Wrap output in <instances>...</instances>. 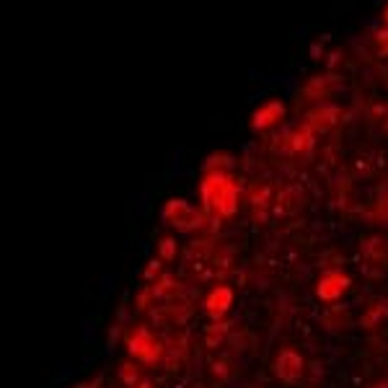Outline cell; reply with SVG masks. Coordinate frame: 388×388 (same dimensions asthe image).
<instances>
[{
    "mask_svg": "<svg viewBox=\"0 0 388 388\" xmlns=\"http://www.w3.org/2000/svg\"><path fill=\"white\" fill-rule=\"evenodd\" d=\"M164 218L168 225H174L179 231H192V228H200L204 223V218L194 207H189L182 200H174L164 207Z\"/></svg>",
    "mask_w": 388,
    "mask_h": 388,
    "instance_id": "7a4b0ae2",
    "label": "cell"
},
{
    "mask_svg": "<svg viewBox=\"0 0 388 388\" xmlns=\"http://www.w3.org/2000/svg\"><path fill=\"white\" fill-rule=\"evenodd\" d=\"M127 349H130L132 358H137L140 362H148V365H155L164 358V344L155 337H150L146 329H135L127 337Z\"/></svg>",
    "mask_w": 388,
    "mask_h": 388,
    "instance_id": "6da1fadb",
    "label": "cell"
},
{
    "mask_svg": "<svg viewBox=\"0 0 388 388\" xmlns=\"http://www.w3.org/2000/svg\"><path fill=\"white\" fill-rule=\"evenodd\" d=\"M274 376L285 383H295L303 376V358L292 349H282L277 362H274Z\"/></svg>",
    "mask_w": 388,
    "mask_h": 388,
    "instance_id": "277c9868",
    "label": "cell"
},
{
    "mask_svg": "<svg viewBox=\"0 0 388 388\" xmlns=\"http://www.w3.org/2000/svg\"><path fill=\"white\" fill-rule=\"evenodd\" d=\"M231 303H233L231 288H215V290L207 295V301H204V308H207V313H210V319L220 321L225 313H228Z\"/></svg>",
    "mask_w": 388,
    "mask_h": 388,
    "instance_id": "5b68a950",
    "label": "cell"
},
{
    "mask_svg": "<svg viewBox=\"0 0 388 388\" xmlns=\"http://www.w3.org/2000/svg\"><path fill=\"white\" fill-rule=\"evenodd\" d=\"M76 388H98V378L88 380V383H80V386H76Z\"/></svg>",
    "mask_w": 388,
    "mask_h": 388,
    "instance_id": "30bf717a",
    "label": "cell"
},
{
    "mask_svg": "<svg viewBox=\"0 0 388 388\" xmlns=\"http://www.w3.org/2000/svg\"><path fill=\"white\" fill-rule=\"evenodd\" d=\"M225 331V324H215V329L213 326H210V329H207V344H210V347H213V344H218V340H220V334H223Z\"/></svg>",
    "mask_w": 388,
    "mask_h": 388,
    "instance_id": "ba28073f",
    "label": "cell"
},
{
    "mask_svg": "<svg viewBox=\"0 0 388 388\" xmlns=\"http://www.w3.org/2000/svg\"><path fill=\"white\" fill-rule=\"evenodd\" d=\"M158 256H161V262L174 259L176 256V241L174 238H164V241H161V246H158Z\"/></svg>",
    "mask_w": 388,
    "mask_h": 388,
    "instance_id": "52a82bcc",
    "label": "cell"
},
{
    "mask_svg": "<svg viewBox=\"0 0 388 388\" xmlns=\"http://www.w3.org/2000/svg\"><path fill=\"white\" fill-rule=\"evenodd\" d=\"M349 288V277L344 272H326L316 285V295L321 301H340L344 290Z\"/></svg>",
    "mask_w": 388,
    "mask_h": 388,
    "instance_id": "3957f363",
    "label": "cell"
},
{
    "mask_svg": "<svg viewBox=\"0 0 388 388\" xmlns=\"http://www.w3.org/2000/svg\"><path fill=\"white\" fill-rule=\"evenodd\" d=\"M119 378H122V383H125V386H132V388L143 383V378H140V370H137L132 362H125V365L119 368Z\"/></svg>",
    "mask_w": 388,
    "mask_h": 388,
    "instance_id": "8992f818",
    "label": "cell"
},
{
    "mask_svg": "<svg viewBox=\"0 0 388 388\" xmlns=\"http://www.w3.org/2000/svg\"><path fill=\"white\" fill-rule=\"evenodd\" d=\"M135 388H153V386H150V380H143V383H140V386H135Z\"/></svg>",
    "mask_w": 388,
    "mask_h": 388,
    "instance_id": "8fae6325",
    "label": "cell"
},
{
    "mask_svg": "<svg viewBox=\"0 0 388 388\" xmlns=\"http://www.w3.org/2000/svg\"><path fill=\"white\" fill-rule=\"evenodd\" d=\"M158 274V262H153V264H148V270H146V277L150 280V277H155Z\"/></svg>",
    "mask_w": 388,
    "mask_h": 388,
    "instance_id": "9c48e42d",
    "label": "cell"
}]
</instances>
